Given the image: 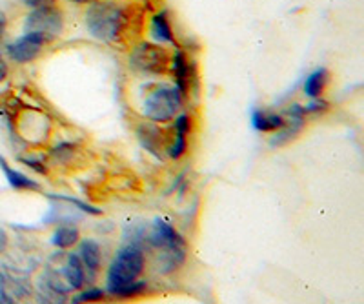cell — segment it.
<instances>
[{"label":"cell","instance_id":"1","mask_svg":"<svg viewBox=\"0 0 364 304\" xmlns=\"http://www.w3.org/2000/svg\"><path fill=\"white\" fill-rule=\"evenodd\" d=\"M133 24V6L112 0L91 2L86 11V26L91 37L106 44H117L124 38Z\"/></svg>","mask_w":364,"mask_h":304},{"label":"cell","instance_id":"2","mask_svg":"<svg viewBox=\"0 0 364 304\" xmlns=\"http://www.w3.org/2000/svg\"><path fill=\"white\" fill-rule=\"evenodd\" d=\"M146 259L142 246L128 242L122 248H119L109 264L108 275H106V290L113 292L115 288L122 286L126 283H132L141 277L144 271Z\"/></svg>","mask_w":364,"mask_h":304},{"label":"cell","instance_id":"3","mask_svg":"<svg viewBox=\"0 0 364 304\" xmlns=\"http://www.w3.org/2000/svg\"><path fill=\"white\" fill-rule=\"evenodd\" d=\"M184 97L175 86H159L142 102V115L155 124H164L177 117Z\"/></svg>","mask_w":364,"mask_h":304},{"label":"cell","instance_id":"4","mask_svg":"<svg viewBox=\"0 0 364 304\" xmlns=\"http://www.w3.org/2000/svg\"><path fill=\"white\" fill-rule=\"evenodd\" d=\"M170 55L161 44L142 42L129 55V66L146 75H162L170 67Z\"/></svg>","mask_w":364,"mask_h":304},{"label":"cell","instance_id":"5","mask_svg":"<svg viewBox=\"0 0 364 304\" xmlns=\"http://www.w3.org/2000/svg\"><path fill=\"white\" fill-rule=\"evenodd\" d=\"M64 18L63 13L55 6H42V8L31 9L24 22V30L31 33L44 35L48 40H53L55 37L63 33Z\"/></svg>","mask_w":364,"mask_h":304},{"label":"cell","instance_id":"6","mask_svg":"<svg viewBox=\"0 0 364 304\" xmlns=\"http://www.w3.org/2000/svg\"><path fill=\"white\" fill-rule=\"evenodd\" d=\"M46 44H48V38H46L44 35L26 31L21 38H17V40H13L11 44H8L6 53H8V57L13 63L29 64L33 63L35 59H38V55L44 51Z\"/></svg>","mask_w":364,"mask_h":304},{"label":"cell","instance_id":"7","mask_svg":"<svg viewBox=\"0 0 364 304\" xmlns=\"http://www.w3.org/2000/svg\"><path fill=\"white\" fill-rule=\"evenodd\" d=\"M284 115L286 122L281 129L277 131H273V137L269 141L273 148H281L286 146L288 142L294 141L299 134H301L302 129H304V119H306V112H304V106L301 104H291L282 112Z\"/></svg>","mask_w":364,"mask_h":304},{"label":"cell","instance_id":"8","mask_svg":"<svg viewBox=\"0 0 364 304\" xmlns=\"http://www.w3.org/2000/svg\"><path fill=\"white\" fill-rule=\"evenodd\" d=\"M148 239L149 244L162 251H186V242L182 235L164 219H155Z\"/></svg>","mask_w":364,"mask_h":304},{"label":"cell","instance_id":"9","mask_svg":"<svg viewBox=\"0 0 364 304\" xmlns=\"http://www.w3.org/2000/svg\"><path fill=\"white\" fill-rule=\"evenodd\" d=\"M149 35L157 44H170V46L178 48L177 37L173 33V28H171L170 13L166 9H161L151 17V21H149Z\"/></svg>","mask_w":364,"mask_h":304},{"label":"cell","instance_id":"10","mask_svg":"<svg viewBox=\"0 0 364 304\" xmlns=\"http://www.w3.org/2000/svg\"><path fill=\"white\" fill-rule=\"evenodd\" d=\"M170 70L175 75V88L182 93V97H186L190 92V80H191V64L188 60L184 50L177 48L173 57L170 59Z\"/></svg>","mask_w":364,"mask_h":304},{"label":"cell","instance_id":"11","mask_svg":"<svg viewBox=\"0 0 364 304\" xmlns=\"http://www.w3.org/2000/svg\"><path fill=\"white\" fill-rule=\"evenodd\" d=\"M77 255H79L80 263L84 264L86 273H90V279H95L97 273L100 271V266H102V250H100L99 242L93 241V239H84L79 244V254Z\"/></svg>","mask_w":364,"mask_h":304},{"label":"cell","instance_id":"12","mask_svg":"<svg viewBox=\"0 0 364 304\" xmlns=\"http://www.w3.org/2000/svg\"><path fill=\"white\" fill-rule=\"evenodd\" d=\"M60 275H63L64 283L68 284L70 290H82L84 284H86V270H84V264L80 263L77 254H66L64 264L60 268Z\"/></svg>","mask_w":364,"mask_h":304},{"label":"cell","instance_id":"13","mask_svg":"<svg viewBox=\"0 0 364 304\" xmlns=\"http://www.w3.org/2000/svg\"><path fill=\"white\" fill-rule=\"evenodd\" d=\"M173 121H175V139L171 148L168 150V155L177 161V158H181L182 155L188 151V134H190V128H191V119L188 117L186 113H181V115H177Z\"/></svg>","mask_w":364,"mask_h":304},{"label":"cell","instance_id":"14","mask_svg":"<svg viewBox=\"0 0 364 304\" xmlns=\"http://www.w3.org/2000/svg\"><path fill=\"white\" fill-rule=\"evenodd\" d=\"M0 170H2V173L6 175V179H8L9 186H11L13 190H18V192H42V186L37 180L29 179V177L24 175L22 171L9 166L8 161H6L2 155H0Z\"/></svg>","mask_w":364,"mask_h":304},{"label":"cell","instance_id":"15","mask_svg":"<svg viewBox=\"0 0 364 304\" xmlns=\"http://www.w3.org/2000/svg\"><path fill=\"white\" fill-rule=\"evenodd\" d=\"M286 119L282 113H269L264 109H255L252 113V124L257 131H262V134H273L284 126Z\"/></svg>","mask_w":364,"mask_h":304},{"label":"cell","instance_id":"16","mask_svg":"<svg viewBox=\"0 0 364 304\" xmlns=\"http://www.w3.org/2000/svg\"><path fill=\"white\" fill-rule=\"evenodd\" d=\"M328 82H330V71L326 67H318V70L311 71L304 80V93L310 99H318L324 95Z\"/></svg>","mask_w":364,"mask_h":304},{"label":"cell","instance_id":"17","mask_svg":"<svg viewBox=\"0 0 364 304\" xmlns=\"http://www.w3.org/2000/svg\"><path fill=\"white\" fill-rule=\"evenodd\" d=\"M136 135H139V139H141L142 146L146 148L148 151H151L154 155H161V142H162V137H161V131H159V128L155 124H142L141 128H139V131H136Z\"/></svg>","mask_w":364,"mask_h":304},{"label":"cell","instance_id":"18","mask_svg":"<svg viewBox=\"0 0 364 304\" xmlns=\"http://www.w3.org/2000/svg\"><path fill=\"white\" fill-rule=\"evenodd\" d=\"M80 241V232L75 226H58L55 229L53 237H51V244L60 248V250H68L71 246H75Z\"/></svg>","mask_w":364,"mask_h":304},{"label":"cell","instance_id":"19","mask_svg":"<svg viewBox=\"0 0 364 304\" xmlns=\"http://www.w3.org/2000/svg\"><path fill=\"white\" fill-rule=\"evenodd\" d=\"M148 288V283L146 281H132V283H126L122 286L115 288L113 292H109V295L113 297H124V299H129V297H139L146 292Z\"/></svg>","mask_w":364,"mask_h":304},{"label":"cell","instance_id":"20","mask_svg":"<svg viewBox=\"0 0 364 304\" xmlns=\"http://www.w3.org/2000/svg\"><path fill=\"white\" fill-rule=\"evenodd\" d=\"M51 157H53L55 161H58L60 164H68L70 161H73L75 146L70 144V142H60L57 148L51 150Z\"/></svg>","mask_w":364,"mask_h":304},{"label":"cell","instance_id":"21","mask_svg":"<svg viewBox=\"0 0 364 304\" xmlns=\"http://www.w3.org/2000/svg\"><path fill=\"white\" fill-rule=\"evenodd\" d=\"M106 297V292L100 290V288H87V290H82L79 295H75L73 303L80 304V303H99V300H104Z\"/></svg>","mask_w":364,"mask_h":304},{"label":"cell","instance_id":"22","mask_svg":"<svg viewBox=\"0 0 364 304\" xmlns=\"http://www.w3.org/2000/svg\"><path fill=\"white\" fill-rule=\"evenodd\" d=\"M51 199H57V200H63V202H70V205H75L79 210H82L84 213H90V215H100L102 210L95 208V206L87 205V202H82L79 199H73V197H66V195H50Z\"/></svg>","mask_w":364,"mask_h":304},{"label":"cell","instance_id":"23","mask_svg":"<svg viewBox=\"0 0 364 304\" xmlns=\"http://www.w3.org/2000/svg\"><path fill=\"white\" fill-rule=\"evenodd\" d=\"M330 108L326 100H323V97H318V99H311L306 106H304V112L308 113H324L326 109Z\"/></svg>","mask_w":364,"mask_h":304},{"label":"cell","instance_id":"24","mask_svg":"<svg viewBox=\"0 0 364 304\" xmlns=\"http://www.w3.org/2000/svg\"><path fill=\"white\" fill-rule=\"evenodd\" d=\"M21 163L26 164V166H29V168H33L35 171L42 173V175H46V173H48V168H46V164H42L41 161H37V158H21Z\"/></svg>","mask_w":364,"mask_h":304},{"label":"cell","instance_id":"25","mask_svg":"<svg viewBox=\"0 0 364 304\" xmlns=\"http://www.w3.org/2000/svg\"><path fill=\"white\" fill-rule=\"evenodd\" d=\"M26 8H42V6H55V0H22Z\"/></svg>","mask_w":364,"mask_h":304},{"label":"cell","instance_id":"26","mask_svg":"<svg viewBox=\"0 0 364 304\" xmlns=\"http://www.w3.org/2000/svg\"><path fill=\"white\" fill-rule=\"evenodd\" d=\"M8 234L0 228V254H4V251L8 250Z\"/></svg>","mask_w":364,"mask_h":304},{"label":"cell","instance_id":"27","mask_svg":"<svg viewBox=\"0 0 364 304\" xmlns=\"http://www.w3.org/2000/svg\"><path fill=\"white\" fill-rule=\"evenodd\" d=\"M6 77H8V64H6L4 59L0 57V82H4Z\"/></svg>","mask_w":364,"mask_h":304},{"label":"cell","instance_id":"28","mask_svg":"<svg viewBox=\"0 0 364 304\" xmlns=\"http://www.w3.org/2000/svg\"><path fill=\"white\" fill-rule=\"evenodd\" d=\"M6 24H8V21H6L4 13H0V38H2V35H4Z\"/></svg>","mask_w":364,"mask_h":304},{"label":"cell","instance_id":"29","mask_svg":"<svg viewBox=\"0 0 364 304\" xmlns=\"http://www.w3.org/2000/svg\"><path fill=\"white\" fill-rule=\"evenodd\" d=\"M75 4H91V2H95V0H71Z\"/></svg>","mask_w":364,"mask_h":304}]
</instances>
